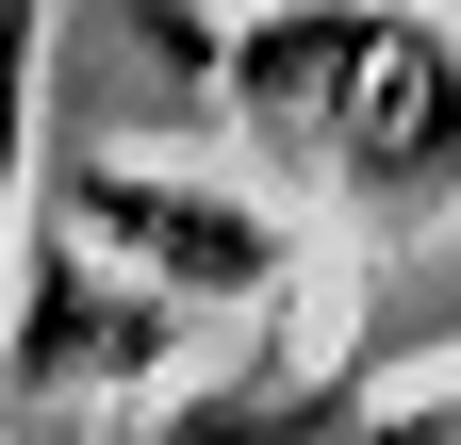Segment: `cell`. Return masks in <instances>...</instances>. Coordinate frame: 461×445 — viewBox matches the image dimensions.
Here are the masks:
<instances>
[{
	"label": "cell",
	"mask_w": 461,
	"mask_h": 445,
	"mask_svg": "<svg viewBox=\"0 0 461 445\" xmlns=\"http://www.w3.org/2000/svg\"><path fill=\"white\" fill-rule=\"evenodd\" d=\"M214 99L346 214H429L461 182V0H264L214 33Z\"/></svg>",
	"instance_id": "cell-1"
},
{
	"label": "cell",
	"mask_w": 461,
	"mask_h": 445,
	"mask_svg": "<svg viewBox=\"0 0 461 445\" xmlns=\"http://www.w3.org/2000/svg\"><path fill=\"white\" fill-rule=\"evenodd\" d=\"M67 232L115 248V264H149V281L198 297V313H297V281H313V232L264 182H182V165H83Z\"/></svg>",
	"instance_id": "cell-2"
},
{
	"label": "cell",
	"mask_w": 461,
	"mask_h": 445,
	"mask_svg": "<svg viewBox=\"0 0 461 445\" xmlns=\"http://www.w3.org/2000/svg\"><path fill=\"white\" fill-rule=\"evenodd\" d=\"M198 297H165L149 264H115V248H50L33 281H17V396H149V379H182L198 347Z\"/></svg>",
	"instance_id": "cell-3"
},
{
	"label": "cell",
	"mask_w": 461,
	"mask_h": 445,
	"mask_svg": "<svg viewBox=\"0 0 461 445\" xmlns=\"http://www.w3.org/2000/svg\"><path fill=\"white\" fill-rule=\"evenodd\" d=\"M330 396L313 379H230V396H198V413H165L149 445H280V429H313Z\"/></svg>",
	"instance_id": "cell-4"
},
{
	"label": "cell",
	"mask_w": 461,
	"mask_h": 445,
	"mask_svg": "<svg viewBox=\"0 0 461 445\" xmlns=\"http://www.w3.org/2000/svg\"><path fill=\"white\" fill-rule=\"evenodd\" d=\"M17 116H33V0H0V182H17Z\"/></svg>",
	"instance_id": "cell-5"
},
{
	"label": "cell",
	"mask_w": 461,
	"mask_h": 445,
	"mask_svg": "<svg viewBox=\"0 0 461 445\" xmlns=\"http://www.w3.org/2000/svg\"><path fill=\"white\" fill-rule=\"evenodd\" d=\"M115 17H132L149 50H182V67H214V17H198V0H115Z\"/></svg>",
	"instance_id": "cell-6"
}]
</instances>
